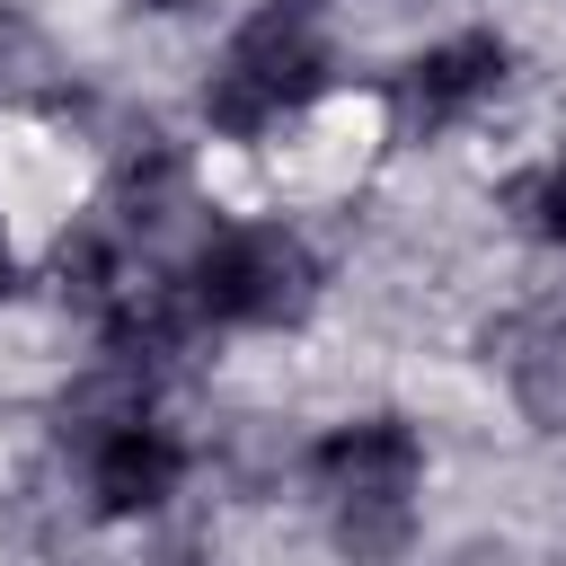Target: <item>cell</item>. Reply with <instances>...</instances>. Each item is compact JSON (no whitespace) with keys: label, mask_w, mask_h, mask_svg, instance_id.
<instances>
[{"label":"cell","mask_w":566,"mask_h":566,"mask_svg":"<svg viewBox=\"0 0 566 566\" xmlns=\"http://www.w3.org/2000/svg\"><path fill=\"white\" fill-rule=\"evenodd\" d=\"M460 566H522L513 548H495V539H478V548H460Z\"/></svg>","instance_id":"30bf717a"},{"label":"cell","mask_w":566,"mask_h":566,"mask_svg":"<svg viewBox=\"0 0 566 566\" xmlns=\"http://www.w3.org/2000/svg\"><path fill=\"white\" fill-rule=\"evenodd\" d=\"M283 9H310V0H283Z\"/></svg>","instance_id":"4fadbf2b"},{"label":"cell","mask_w":566,"mask_h":566,"mask_svg":"<svg viewBox=\"0 0 566 566\" xmlns=\"http://www.w3.org/2000/svg\"><path fill=\"white\" fill-rule=\"evenodd\" d=\"M310 292H318V265L292 230H230L195 265V310L239 318V327H283L310 310Z\"/></svg>","instance_id":"7a4b0ae2"},{"label":"cell","mask_w":566,"mask_h":566,"mask_svg":"<svg viewBox=\"0 0 566 566\" xmlns=\"http://www.w3.org/2000/svg\"><path fill=\"white\" fill-rule=\"evenodd\" d=\"M407 495H336V548L354 566H389L407 548Z\"/></svg>","instance_id":"52a82bcc"},{"label":"cell","mask_w":566,"mask_h":566,"mask_svg":"<svg viewBox=\"0 0 566 566\" xmlns=\"http://www.w3.org/2000/svg\"><path fill=\"white\" fill-rule=\"evenodd\" d=\"M486 354L504 363L513 380V407L539 424V433H566V318L539 310V318H504L486 336Z\"/></svg>","instance_id":"3957f363"},{"label":"cell","mask_w":566,"mask_h":566,"mask_svg":"<svg viewBox=\"0 0 566 566\" xmlns=\"http://www.w3.org/2000/svg\"><path fill=\"white\" fill-rule=\"evenodd\" d=\"M142 9H195V0H142Z\"/></svg>","instance_id":"7c38bea8"},{"label":"cell","mask_w":566,"mask_h":566,"mask_svg":"<svg viewBox=\"0 0 566 566\" xmlns=\"http://www.w3.org/2000/svg\"><path fill=\"white\" fill-rule=\"evenodd\" d=\"M318 80H327L318 35H310L301 18H283V9H265V18H248V27L230 35V53H221V71H212V88H203V115H212L221 133H265L283 106L318 97Z\"/></svg>","instance_id":"6da1fadb"},{"label":"cell","mask_w":566,"mask_h":566,"mask_svg":"<svg viewBox=\"0 0 566 566\" xmlns=\"http://www.w3.org/2000/svg\"><path fill=\"white\" fill-rule=\"evenodd\" d=\"M9 283H18V265H9V239H0V292H9Z\"/></svg>","instance_id":"8fae6325"},{"label":"cell","mask_w":566,"mask_h":566,"mask_svg":"<svg viewBox=\"0 0 566 566\" xmlns=\"http://www.w3.org/2000/svg\"><path fill=\"white\" fill-rule=\"evenodd\" d=\"M504 80V44L495 35H451V44H433L424 62H407V106L424 115V124H442V115H460L469 97H486Z\"/></svg>","instance_id":"5b68a950"},{"label":"cell","mask_w":566,"mask_h":566,"mask_svg":"<svg viewBox=\"0 0 566 566\" xmlns=\"http://www.w3.org/2000/svg\"><path fill=\"white\" fill-rule=\"evenodd\" d=\"M416 469H424V451H416V433L398 416H363V424L318 442V478L336 495H407Z\"/></svg>","instance_id":"277c9868"},{"label":"cell","mask_w":566,"mask_h":566,"mask_svg":"<svg viewBox=\"0 0 566 566\" xmlns=\"http://www.w3.org/2000/svg\"><path fill=\"white\" fill-rule=\"evenodd\" d=\"M53 71V53H44V35L27 27V18H0V97H18V88H35Z\"/></svg>","instance_id":"9c48e42d"},{"label":"cell","mask_w":566,"mask_h":566,"mask_svg":"<svg viewBox=\"0 0 566 566\" xmlns=\"http://www.w3.org/2000/svg\"><path fill=\"white\" fill-rule=\"evenodd\" d=\"M504 203L522 212V230L566 239V168H531V177H513V195H504Z\"/></svg>","instance_id":"ba28073f"},{"label":"cell","mask_w":566,"mask_h":566,"mask_svg":"<svg viewBox=\"0 0 566 566\" xmlns=\"http://www.w3.org/2000/svg\"><path fill=\"white\" fill-rule=\"evenodd\" d=\"M177 442L168 433H150V424H115L106 442H97V504L106 513H150L168 486H177Z\"/></svg>","instance_id":"8992f818"}]
</instances>
